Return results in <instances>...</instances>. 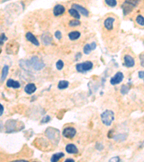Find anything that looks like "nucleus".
<instances>
[{
	"instance_id": "obj_35",
	"label": "nucleus",
	"mask_w": 144,
	"mask_h": 162,
	"mask_svg": "<svg viewBox=\"0 0 144 162\" xmlns=\"http://www.w3.org/2000/svg\"><path fill=\"white\" fill-rule=\"evenodd\" d=\"M138 77L141 79L143 80L144 79V72L143 71H140L138 72Z\"/></svg>"
},
{
	"instance_id": "obj_6",
	"label": "nucleus",
	"mask_w": 144,
	"mask_h": 162,
	"mask_svg": "<svg viewBox=\"0 0 144 162\" xmlns=\"http://www.w3.org/2000/svg\"><path fill=\"white\" fill-rule=\"evenodd\" d=\"M93 68V63L92 61H85L83 63H77L76 65V69L79 73H85L92 70Z\"/></svg>"
},
{
	"instance_id": "obj_40",
	"label": "nucleus",
	"mask_w": 144,
	"mask_h": 162,
	"mask_svg": "<svg viewBox=\"0 0 144 162\" xmlns=\"http://www.w3.org/2000/svg\"><path fill=\"white\" fill-rule=\"evenodd\" d=\"M15 162H25V161H26V160H16V161H14Z\"/></svg>"
},
{
	"instance_id": "obj_29",
	"label": "nucleus",
	"mask_w": 144,
	"mask_h": 162,
	"mask_svg": "<svg viewBox=\"0 0 144 162\" xmlns=\"http://www.w3.org/2000/svg\"><path fill=\"white\" fill-rule=\"evenodd\" d=\"M56 69L58 70H62L63 66H64V63H63V61L62 60H58L56 62Z\"/></svg>"
},
{
	"instance_id": "obj_27",
	"label": "nucleus",
	"mask_w": 144,
	"mask_h": 162,
	"mask_svg": "<svg viewBox=\"0 0 144 162\" xmlns=\"http://www.w3.org/2000/svg\"><path fill=\"white\" fill-rule=\"evenodd\" d=\"M130 91V87L127 85H122L120 89V93L122 94V95H125L129 92Z\"/></svg>"
},
{
	"instance_id": "obj_8",
	"label": "nucleus",
	"mask_w": 144,
	"mask_h": 162,
	"mask_svg": "<svg viewBox=\"0 0 144 162\" xmlns=\"http://www.w3.org/2000/svg\"><path fill=\"white\" fill-rule=\"evenodd\" d=\"M123 79L124 74L122 72H118L115 74L114 76L111 78V79H110V84L112 85H117V84H119L120 83L122 82Z\"/></svg>"
},
{
	"instance_id": "obj_22",
	"label": "nucleus",
	"mask_w": 144,
	"mask_h": 162,
	"mask_svg": "<svg viewBox=\"0 0 144 162\" xmlns=\"http://www.w3.org/2000/svg\"><path fill=\"white\" fill-rule=\"evenodd\" d=\"M69 38L71 40H78L81 36V33L79 31H72L69 33Z\"/></svg>"
},
{
	"instance_id": "obj_16",
	"label": "nucleus",
	"mask_w": 144,
	"mask_h": 162,
	"mask_svg": "<svg viewBox=\"0 0 144 162\" xmlns=\"http://www.w3.org/2000/svg\"><path fill=\"white\" fill-rule=\"evenodd\" d=\"M66 151L69 154H77L79 153L78 148L73 143H69L66 145Z\"/></svg>"
},
{
	"instance_id": "obj_9",
	"label": "nucleus",
	"mask_w": 144,
	"mask_h": 162,
	"mask_svg": "<svg viewBox=\"0 0 144 162\" xmlns=\"http://www.w3.org/2000/svg\"><path fill=\"white\" fill-rule=\"evenodd\" d=\"M115 22V19L113 17H108L106 18L104 21V27L107 30H113L114 28V24Z\"/></svg>"
},
{
	"instance_id": "obj_30",
	"label": "nucleus",
	"mask_w": 144,
	"mask_h": 162,
	"mask_svg": "<svg viewBox=\"0 0 144 162\" xmlns=\"http://www.w3.org/2000/svg\"><path fill=\"white\" fill-rule=\"evenodd\" d=\"M51 119V118L49 115H45L43 118H42L41 121H40V123H41V124L48 123V122H50Z\"/></svg>"
},
{
	"instance_id": "obj_18",
	"label": "nucleus",
	"mask_w": 144,
	"mask_h": 162,
	"mask_svg": "<svg viewBox=\"0 0 144 162\" xmlns=\"http://www.w3.org/2000/svg\"><path fill=\"white\" fill-rule=\"evenodd\" d=\"M36 90H37V87L35 84L33 83H29L25 87V92L28 95H33Z\"/></svg>"
},
{
	"instance_id": "obj_10",
	"label": "nucleus",
	"mask_w": 144,
	"mask_h": 162,
	"mask_svg": "<svg viewBox=\"0 0 144 162\" xmlns=\"http://www.w3.org/2000/svg\"><path fill=\"white\" fill-rule=\"evenodd\" d=\"M54 16L56 17H59V16H61L62 15L64 14V13L66 12V8L62 4H56L55 7H54Z\"/></svg>"
},
{
	"instance_id": "obj_24",
	"label": "nucleus",
	"mask_w": 144,
	"mask_h": 162,
	"mask_svg": "<svg viewBox=\"0 0 144 162\" xmlns=\"http://www.w3.org/2000/svg\"><path fill=\"white\" fill-rule=\"evenodd\" d=\"M69 13L70 14L71 16H72L73 17L77 19H79L81 18L80 16V13L77 11V10H75L74 8H71L69 10Z\"/></svg>"
},
{
	"instance_id": "obj_23",
	"label": "nucleus",
	"mask_w": 144,
	"mask_h": 162,
	"mask_svg": "<svg viewBox=\"0 0 144 162\" xmlns=\"http://www.w3.org/2000/svg\"><path fill=\"white\" fill-rule=\"evenodd\" d=\"M69 86V82L66 80H61L58 84V88L59 89H65L68 88Z\"/></svg>"
},
{
	"instance_id": "obj_33",
	"label": "nucleus",
	"mask_w": 144,
	"mask_h": 162,
	"mask_svg": "<svg viewBox=\"0 0 144 162\" xmlns=\"http://www.w3.org/2000/svg\"><path fill=\"white\" fill-rule=\"evenodd\" d=\"M55 37L56 38L58 39V40H61V39L62 38L61 32H60L59 30H57V31L55 33Z\"/></svg>"
},
{
	"instance_id": "obj_5",
	"label": "nucleus",
	"mask_w": 144,
	"mask_h": 162,
	"mask_svg": "<svg viewBox=\"0 0 144 162\" xmlns=\"http://www.w3.org/2000/svg\"><path fill=\"white\" fill-rule=\"evenodd\" d=\"M30 68H33L35 71H40L45 67V63L38 56H33L30 60H28Z\"/></svg>"
},
{
	"instance_id": "obj_36",
	"label": "nucleus",
	"mask_w": 144,
	"mask_h": 162,
	"mask_svg": "<svg viewBox=\"0 0 144 162\" xmlns=\"http://www.w3.org/2000/svg\"><path fill=\"white\" fill-rule=\"evenodd\" d=\"M4 106L2 105L1 104H0V116H1L4 113Z\"/></svg>"
},
{
	"instance_id": "obj_26",
	"label": "nucleus",
	"mask_w": 144,
	"mask_h": 162,
	"mask_svg": "<svg viewBox=\"0 0 144 162\" xmlns=\"http://www.w3.org/2000/svg\"><path fill=\"white\" fill-rule=\"evenodd\" d=\"M136 22L138 23V25H141V26L143 27L144 25V17L143 15H139L136 17Z\"/></svg>"
},
{
	"instance_id": "obj_2",
	"label": "nucleus",
	"mask_w": 144,
	"mask_h": 162,
	"mask_svg": "<svg viewBox=\"0 0 144 162\" xmlns=\"http://www.w3.org/2000/svg\"><path fill=\"white\" fill-rule=\"evenodd\" d=\"M45 136L54 145H58L60 140V131L56 128L49 127L45 130Z\"/></svg>"
},
{
	"instance_id": "obj_32",
	"label": "nucleus",
	"mask_w": 144,
	"mask_h": 162,
	"mask_svg": "<svg viewBox=\"0 0 144 162\" xmlns=\"http://www.w3.org/2000/svg\"><path fill=\"white\" fill-rule=\"evenodd\" d=\"M104 146H103V144H102L100 143H97V144L95 145V148H96L97 150H98V151H102L103 149H104Z\"/></svg>"
},
{
	"instance_id": "obj_11",
	"label": "nucleus",
	"mask_w": 144,
	"mask_h": 162,
	"mask_svg": "<svg viewBox=\"0 0 144 162\" xmlns=\"http://www.w3.org/2000/svg\"><path fill=\"white\" fill-rule=\"evenodd\" d=\"M123 65L128 68H132L135 66V60L130 55L124 56V63Z\"/></svg>"
},
{
	"instance_id": "obj_12",
	"label": "nucleus",
	"mask_w": 144,
	"mask_h": 162,
	"mask_svg": "<svg viewBox=\"0 0 144 162\" xmlns=\"http://www.w3.org/2000/svg\"><path fill=\"white\" fill-rule=\"evenodd\" d=\"M25 37H26V39L28 40L29 42L33 44L35 46H40V43H39L38 40L35 38V36L33 34L30 32H28V33H26L25 35Z\"/></svg>"
},
{
	"instance_id": "obj_31",
	"label": "nucleus",
	"mask_w": 144,
	"mask_h": 162,
	"mask_svg": "<svg viewBox=\"0 0 144 162\" xmlns=\"http://www.w3.org/2000/svg\"><path fill=\"white\" fill-rule=\"evenodd\" d=\"M7 40V38L6 37L5 34L4 33H1L0 35V45H2L5 42V40Z\"/></svg>"
},
{
	"instance_id": "obj_15",
	"label": "nucleus",
	"mask_w": 144,
	"mask_h": 162,
	"mask_svg": "<svg viewBox=\"0 0 144 162\" xmlns=\"http://www.w3.org/2000/svg\"><path fill=\"white\" fill-rule=\"evenodd\" d=\"M97 44L95 42H92V43L90 44H86L84 46V48H83V51H84V54H86V55H89L92 51H94V50L96 48Z\"/></svg>"
},
{
	"instance_id": "obj_3",
	"label": "nucleus",
	"mask_w": 144,
	"mask_h": 162,
	"mask_svg": "<svg viewBox=\"0 0 144 162\" xmlns=\"http://www.w3.org/2000/svg\"><path fill=\"white\" fill-rule=\"evenodd\" d=\"M141 1V0H125L122 5V13L125 16L130 14L134 8H136L140 2Z\"/></svg>"
},
{
	"instance_id": "obj_41",
	"label": "nucleus",
	"mask_w": 144,
	"mask_h": 162,
	"mask_svg": "<svg viewBox=\"0 0 144 162\" xmlns=\"http://www.w3.org/2000/svg\"><path fill=\"white\" fill-rule=\"evenodd\" d=\"M10 1V0H2V2H6V1Z\"/></svg>"
},
{
	"instance_id": "obj_19",
	"label": "nucleus",
	"mask_w": 144,
	"mask_h": 162,
	"mask_svg": "<svg viewBox=\"0 0 144 162\" xmlns=\"http://www.w3.org/2000/svg\"><path fill=\"white\" fill-rule=\"evenodd\" d=\"M9 66L7 65H4L2 68V70H1V79H0V81L2 82L4 81V80L6 79V78L7 77V75H8L9 73Z\"/></svg>"
},
{
	"instance_id": "obj_7",
	"label": "nucleus",
	"mask_w": 144,
	"mask_h": 162,
	"mask_svg": "<svg viewBox=\"0 0 144 162\" xmlns=\"http://www.w3.org/2000/svg\"><path fill=\"white\" fill-rule=\"evenodd\" d=\"M77 134V130L73 127H68L64 128L62 131V135L64 138L68 139H72L75 137Z\"/></svg>"
},
{
	"instance_id": "obj_42",
	"label": "nucleus",
	"mask_w": 144,
	"mask_h": 162,
	"mask_svg": "<svg viewBox=\"0 0 144 162\" xmlns=\"http://www.w3.org/2000/svg\"><path fill=\"white\" fill-rule=\"evenodd\" d=\"M2 128V125H1V122H0V128Z\"/></svg>"
},
{
	"instance_id": "obj_17",
	"label": "nucleus",
	"mask_w": 144,
	"mask_h": 162,
	"mask_svg": "<svg viewBox=\"0 0 144 162\" xmlns=\"http://www.w3.org/2000/svg\"><path fill=\"white\" fill-rule=\"evenodd\" d=\"M7 87H9V88L19 89L20 87V83L18 81L13 79H10L7 81Z\"/></svg>"
},
{
	"instance_id": "obj_14",
	"label": "nucleus",
	"mask_w": 144,
	"mask_h": 162,
	"mask_svg": "<svg viewBox=\"0 0 144 162\" xmlns=\"http://www.w3.org/2000/svg\"><path fill=\"white\" fill-rule=\"evenodd\" d=\"M72 8H74L75 10H77L79 13H81V14H82L84 16H85V17L89 16V12L86 10L85 7H84L83 6H81V5H80V4H74L72 5Z\"/></svg>"
},
{
	"instance_id": "obj_20",
	"label": "nucleus",
	"mask_w": 144,
	"mask_h": 162,
	"mask_svg": "<svg viewBox=\"0 0 144 162\" xmlns=\"http://www.w3.org/2000/svg\"><path fill=\"white\" fill-rule=\"evenodd\" d=\"M127 137H128V135L124 134V133H120V134L115 135V136H113L112 138H113L115 140H116L118 142H121L126 140Z\"/></svg>"
},
{
	"instance_id": "obj_38",
	"label": "nucleus",
	"mask_w": 144,
	"mask_h": 162,
	"mask_svg": "<svg viewBox=\"0 0 144 162\" xmlns=\"http://www.w3.org/2000/svg\"><path fill=\"white\" fill-rule=\"evenodd\" d=\"M75 58H76V60H79L80 58H81V54L80 52H79L78 54H77V55H76V56H75Z\"/></svg>"
},
{
	"instance_id": "obj_25",
	"label": "nucleus",
	"mask_w": 144,
	"mask_h": 162,
	"mask_svg": "<svg viewBox=\"0 0 144 162\" xmlns=\"http://www.w3.org/2000/svg\"><path fill=\"white\" fill-rule=\"evenodd\" d=\"M104 3L110 7H115L118 4L117 0H104Z\"/></svg>"
},
{
	"instance_id": "obj_28",
	"label": "nucleus",
	"mask_w": 144,
	"mask_h": 162,
	"mask_svg": "<svg viewBox=\"0 0 144 162\" xmlns=\"http://www.w3.org/2000/svg\"><path fill=\"white\" fill-rule=\"evenodd\" d=\"M81 25V22L80 21H79L78 19H72L69 22V25L70 27H77V26H79Z\"/></svg>"
},
{
	"instance_id": "obj_37",
	"label": "nucleus",
	"mask_w": 144,
	"mask_h": 162,
	"mask_svg": "<svg viewBox=\"0 0 144 162\" xmlns=\"http://www.w3.org/2000/svg\"><path fill=\"white\" fill-rule=\"evenodd\" d=\"M140 60H141V65L142 67H143L144 64H143V54H142L140 56Z\"/></svg>"
},
{
	"instance_id": "obj_4",
	"label": "nucleus",
	"mask_w": 144,
	"mask_h": 162,
	"mask_svg": "<svg viewBox=\"0 0 144 162\" xmlns=\"http://www.w3.org/2000/svg\"><path fill=\"white\" fill-rule=\"evenodd\" d=\"M102 123L106 126H110L115 120L114 112L110 110H106L100 115Z\"/></svg>"
},
{
	"instance_id": "obj_39",
	"label": "nucleus",
	"mask_w": 144,
	"mask_h": 162,
	"mask_svg": "<svg viewBox=\"0 0 144 162\" xmlns=\"http://www.w3.org/2000/svg\"><path fill=\"white\" fill-rule=\"evenodd\" d=\"M65 161L66 162H74V159H66V160H65Z\"/></svg>"
},
{
	"instance_id": "obj_21",
	"label": "nucleus",
	"mask_w": 144,
	"mask_h": 162,
	"mask_svg": "<svg viewBox=\"0 0 144 162\" xmlns=\"http://www.w3.org/2000/svg\"><path fill=\"white\" fill-rule=\"evenodd\" d=\"M65 154L63 152H59L56 153V154H54L52 156V157L51 158V162H57L58 161L61 159H62L63 157H64Z\"/></svg>"
},
{
	"instance_id": "obj_13",
	"label": "nucleus",
	"mask_w": 144,
	"mask_h": 162,
	"mask_svg": "<svg viewBox=\"0 0 144 162\" xmlns=\"http://www.w3.org/2000/svg\"><path fill=\"white\" fill-rule=\"evenodd\" d=\"M41 40L45 45H49L52 43L53 38L49 33H45L41 35Z\"/></svg>"
},
{
	"instance_id": "obj_1",
	"label": "nucleus",
	"mask_w": 144,
	"mask_h": 162,
	"mask_svg": "<svg viewBox=\"0 0 144 162\" xmlns=\"http://www.w3.org/2000/svg\"><path fill=\"white\" fill-rule=\"evenodd\" d=\"M5 131L7 133H17L22 131L25 128V124L21 121L16 120H8L6 122Z\"/></svg>"
},
{
	"instance_id": "obj_34",
	"label": "nucleus",
	"mask_w": 144,
	"mask_h": 162,
	"mask_svg": "<svg viewBox=\"0 0 144 162\" xmlns=\"http://www.w3.org/2000/svg\"><path fill=\"white\" fill-rule=\"evenodd\" d=\"M121 161L120 158L119 156H118L113 157V158H111L110 160H109V161H110V162H112V161L118 162V161Z\"/></svg>"
}]
</instances>
